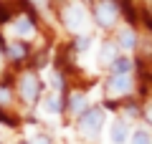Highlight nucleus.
Listing matches in <instances>:
<instances>
[{
	"label": "nucleus",
	"instance_id": "nucleus-1",
	"mask_svg": "<svg viewBox=\"0 0 152 144\" xmlns=\"http://www.w3.org/2000/svg\"><path fill=\"white\" fill-rule=\"evenodd\" d=\"M102 124H104V114L99 111V109H91V111L81 114V132L86 134V137H96L99 129H102Z\"/></svg>",
	"mask_w": 152,
	"mask_h": 144
},
{
	"label": "nucleus",
	"instance_id": "nucleus-2",
	"mask_svg": "<svg viewBox=\"0 0 152 144\" xmlns=\"http://www.w3.org/2000/svg\"><path fill=\"white\" fill-rule=\"evenodd\" d=\"M84 20H86V13H84V5L81 3H71L69 8H66V25L71 28V31H79V28L84 25Z\"/></svg>",
	"mask_w": 152,
	"mask_h": 144
},
{
	"label": "nucleus",
	"instance_id": "nucleus-3",
	"mask_svg": "<svg viewBox=\"0 0 152 144\" xmlns=\"http://www.w3.org/2000/svg\"><path fill=\"white\" fill-rule=\"evenodd\" d=\"M114 18H117V5H114L112 0H102L99 8H96V20L102 25H112Z\"/></svg>",
	"mask_w": 152,
	"mask_h": 144
},
{
	"label": "nucleus",
	"instance_id": "nucleus-4",
	"mask_svg": "<svg viewBox=\"0 0 152 144\" xmlns=\"http://www.w3.org/2000/svg\"><path fill=\"white\" fill-rule=\"evenodd\" d=\"M132 86V79L129 73H114L112 79H109V94L112 96H119V94H127Z\"/></svg>",
	"mask_w": 152,
	"mask_h": 144
},
{
	"label": "nucleus",
	"instance_id": "nucleus-5",
	"mask_svg": "<svg viewBox=\"0 0 152 144\" xmlns=\"http://www.w3.org/2000/svg\"><path fill=\"white\" fill-rule=\"evenodd\" d=\"M20 94H23L26 101H33V99H36V94H38V79H36V76L28 73L26 79L20 81Z\"/></svg>",
	"mask_w": 152,
	"mask_h": 144
},
{
	"label": "nucleus",
	"instance_id": "nucleus-6",
	"mask_svg": "<svg viewBox=\"0 0 152 144\" xmlns=\"http://www.w3.org/2000/svg\"><path fill=\"white\" fill-rule=\"evenodd\" d=\"M109 134H112V142H114V144H124V142H127V134H129V129H127L124 121H114Z\"/></svg>",
	"mask_w": 152,
	"mask_h": 144
},
{
	"label": "nucleus",
	"instance_id": "nucleus-7",
	"mask_svg": "<svg viewBox=\"0 0 152 144\" xmlns=\"http://www.w3.org/2000/svg\"><path fill=\"white\" fill-rule=\"evenodd\" d=\"M13 31H15L18 36L28 38V36H33V23L28 20V18H18V20H15V25H13Z\"/></svg>",
	"mask_w": 152,
	"mask_h": 144
},
{
	"label": "nucleus",
	"instance_id": "nucleus-8",
	"mask_svg": "<svg viewBox=\"0 0 152 144\" xmlns=\"http://www.w3.org/2000/svg\"><path fill=\"white\" fill-rule=\"evenodd\" d=\"M129 139H132V144H152L150 132H145V129H137L134 134H129Z\"/></svg>",
	"mask_w": 152,
	"mask_h": 144
},
{
	"label": "nucleus",
	"instance_id": "nucleus-9",
	"mask_svg": "<svg viewBox=\"0 0 152 144\" xmlns=\"http://www.w3.org/2000/svg\"><path fill=\"white\" fill-rule=\"evenodd\" d=\"M119 43L127 48V51H129V48H134V43H137V36L129 31V28H127V31H122V36H119Z\"/></svg>",
	"mask_w": 152,
	"mask_h": 144
},
{
	"label": "nucleus",
	"instance_id": "nucleus-10",
	"mask_svg": "<svg viewBox=\"0 0 152 144\" xmlns=\"http://www.w3.org/2000/svg\"><path fill=\"white\" fill-rule=\"evenodd\" d=\"M114 51H117V48H114L112 43H107V46L102 48V61H104V63H107V61H112V63L117 61V53H114Z\"/></svg>",
	"mask_w": 152,
	"mask_h": 144
},
{
	"label": "nucleus",
	"instance_id": "nucleus-11",
	"mask_svg": "<svg viewBox=\"0 0 152 144\" xmlns=\"http://www.w3.org/2000/svg\"><path fill=\"white\" fill-rule=\"evenodd\" d=\"M114 71H117V73H127V71H132V61L129 58H117V61H114Z\"/></svg>",
	"mask_w": 152,
	"mask_h": 144
},
{
	"label": "nucleus",
	"instance_id": "nucleus-12",
	"mask_svg": "<svg viewBox=\"0 0 152 144\" xmlns=\"http://www.w3.org/2000/svg\"><path fill=\"white\" fill-rule=\"evenodd\" d=\"M84 104H86V96H81V94H76L74 99H71V109H74L76 114H84V111H81Z\"/></svg>",
	"mask_w": 152,
	"mask_h": 144
},
{
	"label": "nucleus",
	"instance_id": "nucleus-13",
	"mask_svg": "<svg viewBox=\"0 0 152 144\" xmlns=\"http://www.w3.org/2000/svg\"><path fill=\"white\" fill-rule=\"evenodd\" d=\"M8 51H10V56H13V58H20V56H23V46H18V43L8 46Z\"/></svg>",
	"mask_w": 152,
	"mask_h": 144
},
{
	"label": "nucleus",
	"instance_id": "nucleus-14",
	"mask_svg": "<svg viewBox=\"0 0 152 144\" xmlns=\"http://www.w3.org/2000/svg\"><path fill=\"white\" fill-rule=\"evenodd\" d=\"M46 109H51V111H58V101H56V99H53V96H48V99H46Z\"/></svg>",
	"mask_w": 152,
	"mask_h": 144
},
{
	"label": "nucleus",
	"instance_id": "nucleus-15",
	"mask_svg": "<svg viewBox=\"0 0 152 144\" xmlns=\"http://www.w3.org/2000/svg\"><path fill=\"white\" fill-rule=\"evenodd\" d=\"M89 46H91V38H89V36H81V38H79V48H81V51H86Z\"/></svg>",
	"mask_w": 152,
	"mask_h": 144
},
{
	"label": "nucleus",
	"instance_id": "nucleus-16",
	"mask_svg": "<svg viewBox=\"0 0 152 144\" xmlns=\"http://www.w3.org/2000/svg\"><path fill=\"white\" fill-rule=\"evenodd\" d=\"M8 101H10V94L5 89H0V104H8Z\"/></svg>",
	"mask_w": 152,
	"mask_h": 144
},
{
	"label": "nucleus",
	"instance_id": "nucleus-17",
	"mask_svg": "<svg viewBox=\"0 0 152 144\" xmlns=\"http://www.w3.org/2000/svg\"><path fill=\"white\" fill-rule=\"evenodd\" d=\"M28 144H48V139H31Z\"/></svg>",
	"mask_w": 152,
	"mask_h": 144
},
{
	"label": "nucleus",
	"instance_id": "nucleus-18",
	"mask_svg": "<svg viewBox=\"0 0 152 144\" xmlns=\"http://www.w3.org/2000/svg\"><path fill=\"white\" fill-rule=\"evenodd\" d=\"M33 3H36V5L41 8V10H43V8H46V0H33Z\"/></svg>",
	"mask_w": 152,
	"mask_h": 144
}]
</instances>
